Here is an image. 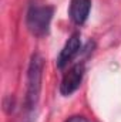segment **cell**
I'll list each match as a JSON object with an SVG mask.
<instances>
[{
    "label": "cell",
    "mask_w": 121,
    "mask_h": 122,
    "mask_svg": "<svg viewBox=\"0 0 121 122\" xmlns=\"http://www.w3.org/2000/svg\"><path fill=\"white\" fill-rule=\"evenodd\" d=\"M84 72H86V67L83 62H77L74 64L68 72H66V75L63 77V81L60 84V92L63 95H71L73 92H76L78 90L81 81H83V77H84Z\"/></svg>",
    "instance_id": "3"
},
{
    "label": "cell",
    "mask_w": 121,
    "mask_h": 122,
    "mask_svg": "<svg viewBox=\"0 0 121 122\" xmlns=\"http://www.w3.org/2000/svg\"><path fill=\"white\" fill-rule=\"evenodd\" d=\"M41 71H43V58L40 54H33L29 65L27 74V92H26V108L33 111L38 102V95L41 88Z\"/></svg>",
    "instance_id": "2"
},
{
    "label": "cell",
    "mask_w": 121,
    "mask_h": 122,
    "mask_svg": "<svg viewBox=\"0 0 121 122\" xmlns=\"http://www.w3.org/2000/svg\"><path fill=\"white\" fill-rule=\"evenodd\" d=\"M91 9V0H71L70 4V17L71 20L81 26L86 23V20L88 19Z\"/></svg>",
    "instance_id": "5"
},
{
    "label": "cell",
    "mask_w": 121,
    "mask_h": 122,
    "mask_svg": "<svg viewBox=\"0 0 121 122\" xmlns=\"http://www.w3.org/2000/svg\"><path fill=\"white\" fill-rule=\"evenodd\" d=\"M51 17H53L51 6L30 4L26 14V24L31 34H34L36 37H44L49 34Z\"/></svg>",
    "instance_id": "1"
},
{
    "label": "cell",
    "mask_w": 121,
    "mask_h": 122,
    "mask_svg": "<svg viewBox=\"0 0 121 122\" xmlns=\"http://www.w3.org/2000/svg\"><path fill=\"white\" fill-rule=\"evenodd\" d=\"M80 47H81V40H80V36L76 33V34H73L68 38V41L66 43L64 48L61 50L60 56H59V60H57V67L59 68H64L70 61L77 56V53L80 51Z\"/></svg>",
    "instance_id": "4"
},
{
    "label": "cell",
    "mask_w": 121,
    "mask_h": 122,
    "mask_svg": "<svg viewBox=\"0 0 121 122\" xmlns=\"http://www.w3.org/2000/svg\"><path fill=\"white\" fill-rule=\"evenodd\" d=\"M66 122H90V121L86 119L84 117H71L70 119H67Z\"/></svg>",
    "instance_id": "6"
}]
</instances>
